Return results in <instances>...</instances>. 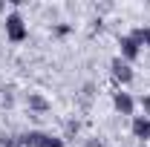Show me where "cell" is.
<instances>
[{
    "mask_svg": "<svg viewBox=\"0 0 150 147\" xmlns=\"http://www.w3.org/2000/svg\"><path fill=\"white\" fill-rule=\"evenodd\" d=\"M139 104H142V112H144V115L150 118V92H147V95H142V98H139Z\"/></svg>",
    "mask_w": 150,
    "mask_h": 147,
    "instance_id": "11",
    "label": "cell"
},
{
    "mask_svg": "<svg viewBox=\"0 0 150 147\" xmlns=\"http://www.w3.org/2000/svg\"><path fill=\"white\" fill-rule=\"evenodd\" d=\"M142 49H144V46H142L133 35H118V58H121V61L136 64V61L142 58Z\"/></svg>",
    "mask_w": 150,
    "mask_h": 147,
    "instance_id": "3",
    "label": "cell"
},
{
    "mask_svg": "<svg viewBox=\"0 0 150 147\" xmlns=\"http://www.w3.org/2000/svg\"><path fill=\"white\" fill-rule=\"evenodd\" d=\"M3 12H6V6H3V3H0V15H3Z\"/></svg>",
    "mask_w": 150,
    "mask_h": 147,
    "instance_id": "14",
    "label": "cell"
},
{
    "mask_svg": "<svg viewBox=\"0 0 150 147\" xmlns=\"http://www.w3.org/2000/svg\"><path fill=\"white\" fill-rule=\"evenodd\" d=\"M55 35H61V37H64V35H69V26H67V23H61V26H55Z\"/></svg>",
    "mask_w": 150,
    "mask_h": 147,
    "instance_id": "12",
    "label": "cell"
},
{
    "mask_svg": "<svg viewBox=\"0 0 150 147\" xmlns=\"http://www.w3.org/2000/svg\"><path fill=\"white\" fill-rule=\"evenodd\" d=\"M87 147H104V144H101V141H95V139H90V141H87Z\"/></svg>",
    "mask_w": 150,
    "mask_h": 147,
    "instance_id": "13",
    "label": "cell"
},
{
    "mask_svg": "<svg viewBox=\"0 0 150 147\" xmlns=\"http://www.w3.org/2000/svg\"><path fill=\"white\" fill-rule=\"evenodd\" d=\"M3 29H6V37H9L12 43H23V40L29 37V26H26V20H23V15H20L18 9L6 15Z\"/></svg>",
    "mask_w": 150,
    "mask_h": 147,
    "instance_id": "1",
    "label": "cell"
},
{
    "mask_svg": "<svg viewBox=\"0 0 150 147\" xmlns=\"http://www.w3.org/2000/svg\"><path fill=\"white\" fill-rule=\"evenodd\" d=\"M130 35L136 37L142 46H147V49H150V26H139V29H133Z\"/></svg>",
    "mask_w": 150,
    "mask_h": 147,
    "instance_id": "8",
    "label": "cell"
},
{
    "mask_svg": "<svg viewBox=\"0 0 150 147\" xmlns=\"http://www.w3.org/2000/svg\"><path fill=\"white\" fill-rule=\"evenodd\" d=\"M18 139H20V147H43L46 133H43V130H29V133H23Z\"/></svg>",
    "mask_w": 150,
    "mask_h": 147,
    "instance_id": "7",
    "label": "cell"
},
{
    "mask_svg": "<svg viewBox=\"0 0 150 147\" xmlns=\"http://www.w3.org/2000/svg\"><path fill=\"white\" fill-rule=\"evenodd\" d=\"M110 78L118 84V90L121 87H127V84H133V78H136V72H133V66L127 64V61H121V58L115 55L110 61Z\"/></svg>",
    "mask_w": 150,
    "mask_h": 147,
    "instance_id": "2",
    "label": "cell"
},
{
    "mask_svg": "<svg viewBox=\"0 0 150 147\" xmlns=\"http://www.w3.org/2000/svg\"><path fill=\"white\" fill-rule=\"evenodd\" d=\"M43 147H67V144H64V139H58V136H49V133H46V141H43Z\"/></svg>",
    "mask_w": 150,
    "mask_h": 147,
    "instance_id": "9",
    "label": "cell"
},
{
    "mask_svg": "<svg viewBox=\"0 0 150 147\" xmlns=\"http://www.w3.org/2000/svg\"><path fill=\"white\" fill-rule=\"evenodd\" d=\"M26 107L32 112H49L52 110V104H49V98H46L43 92H29V95H26Z\"/></svg>",
    "mask_w": 150,
    "mask_h": 147,
    "instance_id": "6",
    "label": "cell"
},
{
    "mask_svg": "<svg viewBox=\"0 0 150 147\" xmlns=\"http://www.w3.org/2000/svg\"><path fill=\"white\" fill-rule=\"evenodd\" d=\"M130 133L139 139V141H150V118H147V115H133Z\"/></svg>",
    "mask_w": 150,
    "mask_h": 147,
    "instance_id": "5",
    "label": "cell"
},
{
    "mask_svg": "<svg viewBox=\"0 0 150 147\" xmlns=\"http://www.w3.org/2000/svg\"><path fill=\"white\" fill-rule=\"evenodd\" d=\"M112 107H115V112H121V115H133L136 112V98H133L130 92H124V90H115L112 92Z\"/></svg>",
    "mask_w": 150,
    "mask_h": 147,
    "instance_id": "4",
    "label": "cell"
},
{
    "mask_svg": "<svg viewBox=\"0 0 150 147\" xmlns=\"http://www.w3.org/2000/svg\"><path fill=\"white\" fill-rule=\"evenodd\" d=\"M0 147H20V139H18V136H3Z\"/></svg>",
    "mask_w": 150,
    "mask_h": 147,
    "instance_id": "10",
    "label": "cell"
}]
</instances>
